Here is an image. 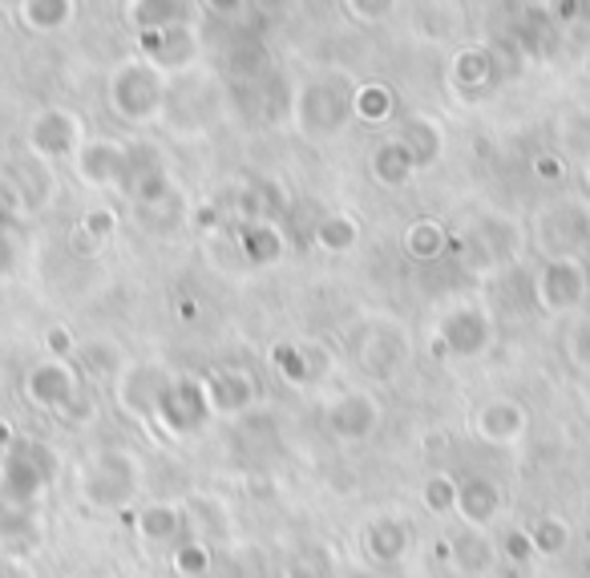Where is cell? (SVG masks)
<instances>
[{"instance_id": "6da1fadb", "label": "cell", "mask_w": 590, "mask_h": 578, "mask_svg": "<svg viewBox=\"0 0 590 578\" xmlns=\"http://www.w3.org/2000/svg\"><path fill=\"white\" fill-rule=\"evenodd\" d=\"M352 98H357V89L336 73L308 81L296 98V122L308 138H332L352 118Z\"/></svg>"}, {"instance_id": "7a4b0ae2", "label": "cell", "mask_w": 590, "mask_h": 578, "mask_svg": "<svg viewBox=\"0 0 590 578\" xmlns=\"http://www.w3.org/2000/svg\"><path fill=\"white\" fill-rule=\"evenodd\" d=\"M138 474H142V466H138L134 454H126V449H101L90 466H86V474H81V494L98 510H122L126 501L138 494V481H142Z\"/></svg>"}, {"instance_id": "3957f363", "label": "cell", "mask_w": 590, "mask_h": 578, "mask_svg": "<svg viewBox=\"0 0 590 578\" xmlns=\"http://www.w3.org/2000/svg\"><path fill=\"white\" fill-rule=\"evenodd\" d=\"M57 474V457L46 441H12L0 469V498L12 506H29L37 489Z\"/></svg>"}, {"instance_id": "277c9868", "label": "cell", "mask_w": 590, "mask_h": 578, "mask_svg": "<svg viewBox=\"0 0 590 578\" xmlns=\"http://www.w3.org/2000/svg\"><path fill=\"white\" fill-rule=\"evenodd\" d=\"M211 417V405H207V389H202V380L194 377H170V385L162 389L154 405V417L150 421L162 429L167 437H190L199 434L202 425Z\"/></svg>"}, {"instance_id": "5b68a950", "label": "cell", "mask_w": 590, "mask_h": 578, "mask_svg": "<svg viewBox=\"0 0 590 578\" xmlns=\"http://www.w3.org/2000/svg\"><path fill=\"white\" fill-rule=\"evenodd\" d=\"M110 101L126 122H150L167 106V86H162L154 66H138L134 61V66L118 69V78L110 86Z\"/></svg>"}, {"instance_id": "8992f818", "label": "cell", "mask_w": 590, "mask_h": 578, "mask_svg": "<svg viewBox=\"0 0 590 578\" xmlns=\"http://www.w3.org/2000/svg\"><path fill=\"white\" fill-rule=\"evenodd\" d=\"M122 190L142 207H154V202H167L170 195V178H167V162L158 155L154 146L134 142L130 146V158H126V182Z\"/></svg>"}, {"instance_id": "52a82bcc", "label": "cell", "mask_w": 590, "mask_h": 578, "mask_svg": "<svg viewBox=\"0 0 590 578\" xmlns=\"http://www.w3.org/2000/svg\"><path fill=\"white\" fill-rule=\"evenodd\" d=\"M587 300V271L570 256H558L546 263V271L538 276V303L546 311H570L582 308Z\"/></svg>"}, {"instance_id": "ba28073f", "label": "cell", "mask_w": 590, "mask_h": 578, "mask_svg": "<svg viewBox=\"0 0 590 578\" xmlns=\"http://www.w3.org/2000/svg\"><path fill=\"white\" fill-rule=\"evenodd\" d=\"M323 425H328V434L340 437V441H368V437L377 434L380 409L368 392H344V397H336L332 405L323 409Z\"/></svg>"}, {"instance_id": "9c48e42d", "label": "cell", "mask_w": 590, "mask_h": 578, "mask_svg": "<svg viewBox=\"0 0 590 578\" xmlns=\"http://www.w3.org/2000/svg\"><path fill=\"white\" fill-rule=\"evenodd\" d=\"M29 146H33V155L41 158H78L81 150V126L73 113L66 110H46L37 113L33 126H29Z\"/></svg>"}, {"instance_id": "30bf717a", "label": "cell", "mask_w": 590, "mask_h": 578, "mask_svg": "<svg viewBox=\"0 0 590 578\" xmlns=\"http://www.w3.org/2000/svg\"><path fill=\"white\" fill-rule=\"evenodd\" d=\"M126 158H130V146L113 142V138H98V142H86L78 150V175L90 187H122Z\"/></svg>"}, {"instance_id": "8fae6325", "label": "cell", "mask_w": 590, "mask_h": 578, "mask_svg": "<svg viewBox=\"0 0 590 578\" xmlns=\"http://www.w3.org/2000/svg\"><path fill=\"white\" fill-rule=\"evenodd\" d=\"M493 340V323L481 308H461L441 323V352L453 356H478Z\"/></svg>"}, {"instance_id": "7c38bea8", "label": "cell", "mask_w": 590, "mask_h": 578, "mask_svg": "<svg viewBox=\"0 0 590 578\" xmlns=\"http://www.w3.org/2000/svg\"><path fill=\"white\" fill-rule=\"evenodd\" d=\"M202 389H207L211 412H223V417H239L259 397L256 377H247L243 368H219V372H211V377L202 380Z\"/></svg>"}, {"instance_id": "4fadbf2b", "label": "cell", "mask_w": 590, "mask_h": 578, "mask_svg": "<svg viewBox=\"0 0 590 578\" xmlns=\"http://www.w3.org/2000/svg\"><path fill=\"white\" fill-rule=\"evenodd\" d=\"M24 389H29V397H33L41 409L69 412L73 409V400H78V377H73V368L61 365V360H46V365H37L33 372H29Z\"/></svg>"}, {"instance_id": "5bb4252c", "label": "cell", "mask_w": 590, "mask_h": 578, "mask_svg": "<svg viewBox=\"0 0 590 578\" xmlns=\"http://www.w3.org/2000/svg\"><path fill=\"white\" fill-rule=\"evenodd\" d=\"M138 44L146 49V57L154 61V66H167V69H182L194 61L199 53V41L190 33V24H174V29H142L138 33Z\"/></svg>"}, {"instance_id": "9a60e30c", "label": "cell", "mask_w": 590, "mask_h": 578, "mask_svg": "<svg viewBox=\"0 0 590 578\" xmlns=\"http://www.w3.org/2000/svg\"><path fill=\"white\" fill-rule=\"evenodd\" d=\"M501 506V494L490 478H481V474H469V478L457 481V514L466 518L469 530H481V526L493 522V514Z\"/></svg>"}, {"instance_id": "2e32d148", "label": "cell", "mask_w": 590, "mask_h": 578, "mask_svg": "<svg viewBox=\"0 0 590 578\" xmlns=\"http://www.w3.org/2000/svg\"><path fill=\"white\" fill-rule=\"evenodd\" d=\"M167 385H170V372H158V368H130V372H122L118 392H122V405L130 412H138V417H154V405Z\"/></svg>"}, {"instance_id": "e0dca14e", "label": "cell", "mask_w": 590, "mask_h": 578, "mask_svg": "<svg viewBox=\"0 0 590 578\" xmlns=\"http://www.w3.org/2000/svg\"><path fill=\"white\" fill-rule=\"evenodd\" d=\"M234 207L247 222H276V215H283V207H288V195L276 178H259L234 195Z\"/></svg>"}, {"instance_id": "ac0fdd59", "label": "cell", "mask_w": 590, "mask_h": 578, "mask_svg": "<svg viewBox=\"0 0 590 578\" xmlns=\"http://www.w3.org/2000/svg\"><path fill=\"white\" fill-rule=\"evenodd\" d=\"M478 429L486 441L493 445H513L518 437L526 434V409L522 405H513V400H493L486 405L478 417Z\"/></svg>"}, {"instance_id": "d6986e66", "label": "cell", "mask_w": 590, "mask_h": 578, "mask_svg": "<svg viewBox=\"0 0 590 578\" xmlns=\"http://www.w3.org/2000/svg\"><path fill=\"white\" fill-rule=\"evenodd\" d=\"M498 81V57L486 49H466L453 61V89L461 93H486Z\"/></svg>"}, {"instance_id": "ffe728a7", "label": "cell", "mask_w": 590, "mask_h": 578, "mask_svg": "<svg viewBox=\"0 0 590 578\" xmlns=\"http://www.w3.org/2000/svg\"><path fill=\"white\" fill-rule=\"evenodd\" d=\"M364 542H368V555L389 567V562H397L409 550V526L397 522V518H380V522L368 526Z\"/></svg>"}, {"instance_id": "44dd1931", "label": "cell", "mask_w": 590, "mask_h": 578, "mask_svg": "<svg viewBox=\"0 0 590 578\" xmlns=\"http://www.w3.org/2000/svg\"><path fill=\"white\" fill-rule=\"evenodd\" d=\"M239 243H243V256L259 267L276 263L283 256V235H279L276 222H247L239 231Z\"/></svg>"}, {"instance_id": "7402d4cb", "label": "cell", "mask_w": 590, "mask_h": 578, "mask_svg": "<svg viewBox=\"0 0 590 578\" xmlns=\"http://www.w3.org/2000/svg\"><path fill=\"white\" fill-rule=\"evenodd\" d=\"M417 170H421L417 167V158H412L409 150H404V142H397V138L380 146L377 158H372V175H377L384 187H404Z\"/></svg>"}, {"instance_id": "603a6c76", "label": "cell", "mask_w": 590, "mask_h": 578, "mask_svg": "<svg viewBox=\"0 0 590 578\" xmlns=\"http://www.w3.org/2000/svg\"><path fill=\"white\" fill-rule=\"evenodd\" d=\"M397 142H404V150L417 158V167H429V162H437V155H441V130H437L429 118H412V122L397 133Z\"/></svg>"}, {"instance_id": "cb8c5ba5", "label": "cell", "mask_w": 590, "mask_h": 578, "mask_svg": "<svg viewBox=\"0 0 590 578\" xmlns=\"http://www.w3.org/2000/svg\"><path fill=\"white\" fill-rule=\"evenodd\" d=\"M73 4L69 0H24L21 17L29 29H41V33H53V29H66L73 21Z\"/></svg>"}, {"instance_id": "d4e9b609", "label": "cell", "mask_w": 590, "mask_h": 578, "mask_svg": "<svg viewBox=\"0 0 590 578\" xmlns=\"http://www.w3.org/2000/svg\"><path fill=\"white\" fill-rule=\"evenodd\" d=\"M138 530H142L146 542H167V538H179V530H182L179 506H167V501L146 506V510L138 514Z\"/></svg>"}, {"instance_id": "484cf974", "label": "cell", "mask_w": 590, "mask_h": 578, "mask_svg": "<svg viewBox=\"0 0 590 578\" xmlns=\"http://www.w3.org/2000/svg\"><path fill=\"white\" fill-rule=\"evenodd\" d=\"M392 110H397V98H392L389 86H380V81H372V86H360L357 98H352V113L357 118H364V122H389Z\"/></svg>"}, {"instance_id": "4316f807", "label": "cell", "mask_w": 590, "mask_h": 578, "mask_svg": "<svg viewBox=\"0 0 590 578\" xmlns=\"http://www.w3.org/2000/svg\"><path fill=\"white\" fill-rule=\"evenodd\" d=\"M449 555H453V567L466 570V575L490 570V562H493V550L481 534H461V538H453V542H449Z\"/></svg>"}, {"instance_id": "83f0119b", "label": "cell", "mask_w": 590, "mask_h": 578, "mask_svg": "<svg viewBox=\"0 0 590 578\" xmlns=\"http://www.w3.org/2000/svg\"><path fill=\"white\" fill-rule=\"evenodd\" d=\"M283 578H332V550L320 542L300 546V550L288 558Z\"/></svg>"}, {"instance_id": "f1b7e54d", "label": "cell", "mask_w": 590, "mask_h": 578, "mask_svg": "<svg viewBox=\"0 0 590 578\" xmlns=\"http://www.w3.org/2000/svg\"><path fill=\"white\" fill-rule=\"evenodd\" d=\"M360 239V227L352 215H328V219L316 227V243L323 247V251H352Z\"/></svg>"}, {"instance_id": "f546056e", "label": "cell", "mask_w": 590, "mask_h": 578, "mask_svg": "<svg viewBox=\"0 0 590 578\" xmlns=\"http://www.w3.org/2000/svg\"><path fill=\"white\" fill-rule=\"evenodd\" d=\"M404 247H409L412 259H437L449 247V239H446V231H441V222L421 219V222H412V227H409V235H404Z\"/></svg>"}, {"instance_id": "4dcf8cb0", "label": "cell", "mask_w": 590, "mask_h": 578, "mask_svg": "<svg viewBox=\"0 0 590 578\" xmlns=\"http://www.w3.org/2000/svg\"><path fill=\"white\" fill-rule=\"evenodd\" d=\"M530 542H534V555L554 558L570 546V526L562 522V518H542V522L530 530Z\"/></svg>"}, {"instance_id": "1f68e13d", "label": "cell", "mask_w": 590, "mask_h": 578, "mask_svg": "<svg viewBox=\"0 0 590 578\" xmlns=\"http://www.w3.org/2000/svg\"><path fill=\"white\" fill-rule=\"evenodd\" d=\"M421 498H424V506H429L433 514L457 510V478H453V474H433V478H424Z\"/></svg>"}, {"instance_id": "d6a6232c", "label": "cell", "mask_w": 590, "mask_h": 578, "mask_svg": "<svg viewBox=\"0 0 590 578\" xmlns=\"http://www.w3.org/2000/svg\"><path fill=\"white\" fill-rule=\"evenodd\" d=\"M174 570H179L182 578H194V575H202V570H211V550H207L199 538H187V542H179V550H174Z\"/></svg>"}, {"instance_id": "836d02e7", "label": "cell", "mask_w": 590, "mask_h": 578, "mask_svg": "<svg viewBox=\"0 0 590 578\" xmlns=\"http://www.w3.org/2000/svg\"><path fill=\"white\" fill-rule=\"evenodd\" d=\"M276 365H279V372H283V377L291 380V385H303V380H312L308 356H303L296 345H279V348H276Z\"/></svg>"}, {"instance_id": "e575fe53", "label": "cell", "mask_w": 590, "mask_h": 578, "mask_svg": "<svg viewBox=\"0 0 590 578\" xmlns=\"http://www.w3.org/2000/svg\"><path fill=\"white\" fill-rule=\"evenodd\" d=\"M81 360H86V368L101 372V377H118L122 372V356H118L113 345H86L81 348Z\"/></svg>"}, {"instance_id": "d590c367", "label": "cell", "mask_w": 590, "mask_h": 578, "mask_svg": "<svg viewBox=\"0 0 590 578\" xmlns=\"http://www.w3.org/2000/svg\"><path fill=\"white\" fill-rule=\"evenodd\" d=\"M113 227H118V219H113L110 211H90V215H86V222H81V231L93 235V239H106V235H113Z\"/></svg>"}, {"instance_id": "8d00e7d4", "label": "cell", "mask_w": 590, "mask_h": 578, "mask_svg": "<svg viewBox=\"0 0 590 578\" xmlns=\"http://www.w3.org/2000/svg\"><path fill=\"white\" fill-rule=\"evenodd\" d=\"M534 175L542 178V182H558V178L567 175V167H562V158L558 155H538L534 158Z\"/></svg>"}, {"instance_id": "74e56055", "label": "cell", "mask_w": 590, "mask_h": 578, "mask_svg": "<svg viewBox=\"0 0 590 578\" xmlns=\"http://www.w3.org/2000/svg\"><path fill=\"white\" fill-rule=\"evenodd\" d=\"M17 211H21V202H17V190L0 182V235H4V227H9L12 219H17Z\"/></svg>"}, {"instance_id": "f35d334b", "label": "cell", "mask_w": 590, "mask_h": 578, "mask_svg": "<svg viewBox=\"0 0 590 578\" xmlns=\"http://www.w3.org/2000/svg\"><path fill=\"white\" fill-rule=\"evenodd\" d=\"M506 546H510V558H513V562H526V558L534 555V542H530V534H522V530H513V534H510V542H506Z\"/></svg>"}, {"instance_id": "ab89813d", "label": "cell", "mask_w": 590, "mask_h": 578, "mask_svg": "<svg viewBox=\"0 0 590 578\" xmlns=\"http://www.w3.org/2000/svg\"><path fill=\"white\" fill-rule=\"evenodd\" d=\"M574 352H579V360L590 368V316L579 323V332H574Z\"/></svg>"}, {"instance_id": "60d3db41", "label": "cell", "mask_w": 590, "mask_h": 578, "mask_svg": "<svg viewBox=\"0 0 590 578\" xmlns=\"http://www.w3.org/2000/svg\"><path fill=\"white\" fill-rule=\"evenodd\" d=\"M49 348H53L57 356L73 352V336H69L66 328H49Z\"/></svg>"}, {"instance_id": "b9f144b4", "label": "cell", "mask_w": 590, "mask_h": 578, "mask_svg": "<svg viewBox=\"0 0 590 578\" xmlns=\"http://www.w3.org/2000/svg\"><path fill=\"white\" fill-rule=\"evenodd\" d=\"M12 271V243L9 235H0V276H9Z\"/></svg>"}, {"instance_id": "7bdbcfd3", "label": "cell", "mask_w": 590, "mask_h": 578, "mask_svg": "<svg viewBox=\"0 0 590 578\" xmlns=\"http://www.w3.org/2000/svg\"><path fill=\"white\" fill-rule=\"evenodd\" d=\"M0 578H29V575H24V570H17V567H9V562H4V567H0Z\"/></svg>"}, {"instance_id": "ee69618b", "label": "cell", "mask_w": 590, "mask_h": 578, "mask_svg": "<svg viewBox=\"0 0 590 578\" xmlns=\"http://www.w3.org/2000/svg\"><path fill=\"white\" fill-rule=\"evenodd\" d=\"M9 445H12V429L9 425H0V449H9Z\"/></svg>"}]
</instances>
